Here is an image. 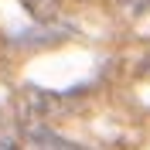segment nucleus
Returning a JSON list of instances; mask_svg holds the SVG:
<instances>
[{
	"instance_id": "nucleus-1",
	"label": "nucleus",
	"mask_w": 150,
	"mask_h": 150,
	"mask_svg": "<svg viewBox=\"0 0 150 150\" xmlns=\"http://www.w3.org/2000/svg\"><path fill=\"white\" fill-rule=\"evenodd\" d=\"M17 4H24V7H28L31 17H38V21H51L62 0H17Z\"/></svg>"
}]
</instances>
